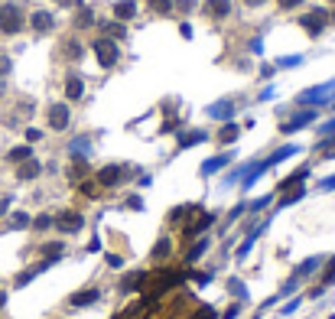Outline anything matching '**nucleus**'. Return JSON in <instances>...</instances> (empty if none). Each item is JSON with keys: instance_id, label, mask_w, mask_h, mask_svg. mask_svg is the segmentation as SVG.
Masks as SVG:
<instances>
[{"instance_id": "7", "label": "nucleus", "mask_w": 335, "mask_h": 319, "mask_svg": "<svg viewBox=\"0 0 335 319\" xmlns=\"http://www.w3.org/2000/svg\"><path fill=\"white\" fill-rule=\"evenodd\" d=\"M251 4H260V0H251Z\"/></svg>"}, {"instance_id": "3", "label": "nucleus", "mask_w": 335, "mask_h": 319, "mask_svg": "<svg viewBox=\"0 0 335 319\" xmlns=\"http://www.w3.org/2000/svg\"><path fill=\"white\" fill-rule=\"evenodd\" d=\"M98 56L111 65V62H114V49H111V42H98Z\"/></svg>"}, {"instance_id": "1", "label": "nucleus", "mask_w": 335, "mask_h": 319, "mask_svg": "<svg viewBox=\"0 0 335 319\" xmlns=\"http://www.w3.org/2000/svg\"><path fill=\"white\" fill-rule=\"evenodd\" d=\"M23 26V16L16 7H0V30L4 33H16Z\"/></svg>"}, {"instance_id": "2", "label": "nucleus", "mask_w": 335, "mask_h": 319, "mask_svg": "<svg viewBox=\"0 0 335 319\" xmlns=\"http://www.w3.org/2000/svg\"><path fill=\"white\" fill-rule=\"evenodd\" d=\"M33 26H36V30H49V26H52V16H49V13H36V16H33Z\"/></svg>"}, {"instance_id": "4", "label": "nucleus", "mask_w": 335, "mask_h": 319, "mask_svg": "<svg viewBox=\"0 0 335 319\" xmlns=\"http://www.w3.org/2000/svg\"><path fill=\"white\" fill-rule=\"evenodd\" d=\"M52 127H65V108H52Z\"/></svg>"}, {"instance_id": "5", "label": "nucleus", "mask_w": 335, "mask_h": 319, "mask_svg": "<svg viewBox=\"0 0 335 319\" xmlns=\"http://www.w3.org/2000/svg\"><path fill=\"white\" fill-rule=\"evenodd\" d=\"M117 13H121V16H130V13H134V7H130V4H121Z\"/></svg>"}, {"instance_id": "6", "label": "nucleus", "mask_w": 335, "mask_h": 319, "mask_svg": "<svg viewBox=\"0 0 335 319\" xmlns=\"http://www.w3.org/2000/svg\"><path fill=\"white\" fill-rule=\"evenodd\" d=\"M280 4H283V7H293V4H296V0H280Z\"/></svg>"}]
</instances>
